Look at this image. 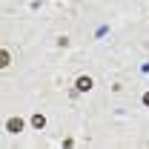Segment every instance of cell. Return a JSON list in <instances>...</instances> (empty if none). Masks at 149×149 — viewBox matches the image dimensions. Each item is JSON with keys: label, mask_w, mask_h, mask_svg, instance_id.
Here are the masks:
<instances>
[{"label": "cell", "mask_w": 149, "mask_h": 149, "mask_svg": "<svg viewBox=\"0 0 149 149\" xmlns=\"http://www.w3.org/2000/svg\"><path fill=\"white\" fill-rule=\"evenodd\" d=\"M6 129L12 132V135H17V132L23 129V120H20V118H9V120H6Z\"/></svg>", "instance_id": "obj_2"}, {"label": "cell", "mask_w": 149, "mask_h": 149, "mask_svg": "<svg viewBox=\"0 0 149 149\" xmlns=\"http://www.w3.org/2000/svg\"><path fill=\"white\" fill-rule=\"evenodd\" d=\"M32 126H35V129H43V126H46V118H43V115H32Z\"/></svg>", "instance_id": "obj_3"}, {"label": "cell", "mask_w": 149, "mask_h": 149, "mask_svg": "<svg viewBox=\"0 0 149 149\" xmlns=\"http://www.w3.org/2000/svg\"><path fill=\"white\" fill-rule=\"evenodd\" d=\"M143 103H146V106H149V92H146V95H143Z\"/></svg>", "instance_id": "obj_5"}, {"label": "cell", "mask_w": 149, "mask_h": 149, "mask_svg": "<svg viewBox=\"0 0 149 149\" xmlns=\"http://www.w3.org/2000/svg\"><path fill=\"white\" fill-rule=\"evenodd\" d=\"M74 86H77V92H89V89H92V77H86V74H80V77L74 80Z\"/></svg>", "instance_id": "obj_1"}, {"label": "cell", "mask_w": 149, "mask_h": 149, "mask_svg": "<svg viewBox=\"0 0 149 149\" xmlns=\"http://www.w3.org/2000/svg\"><path fill=\"white\" fill-rule=\"evenodd\" d=\"M9 60H12V57H9V52H6V49H3V52H0V66L6 69V66H9Z\"/></svg>", "instance_id": "obj_4"}]
</instances>
